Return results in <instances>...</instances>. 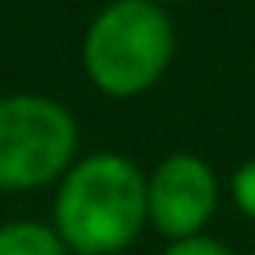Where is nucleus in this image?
<instances>
[{
	"mask_svg": "<svg viewBox=\"0 0 255 255\" xmlns=\"http://www.w3.org/2000/svg\"><path fill=\"white\" fill-rule=\"evenodd\" d=\"M146 225V173L128 154H87L56 184L53 229L72 255H120Z\"/></svg>",
	"mask_w": 255,
	"mask_h": 255,
	"instance_id": "1",
	"label": "nucleus"
},
{
	"mask_svg": "<svg viewBox=\"0 0 255 255\" xmlns=\"http://www.w3.org/2000/svg\"><path fill=\"white\" fill-rule=\"evenodd\" d=\"M173 56V19L150 0H109L83 34V72L98 94L117 102L154 90Z\"/></svg>",
	"mask_w": 255,
	"mask_h": 255,
	"instance_id": "2",
	"label": "nucleus"
},
{
	"mask_svg": "<svg viewBox=\"0 0 255 255\" xmlns=\"http://www.w3.org/2000/svg\"><path fill=\"white\" fill-rule=\"evenodd\" d=\"M79 154L72 109L45 94L0 98V191H38L60 184Z\"/></svg>",
	"mask_w": 255,
	"mask_h": 255,
	"instance_id": "3",
	"label": "nucleus"
},
{
	"mask_svg": "<svg viewBox=\"0 0 255 255\" xmlns=\"http://www.w3.org/2000/svg\"><path fill=\"white\" fill-rule=\"evenodd\" d=\"M222 203V184L207 158L199 154H169L146 173V214L150 229L165 244L203 237Z\"/></svg>",
	"mask_w": 255,
	"mask_h": 255,
	"instance_id": "4",
	"label": "nucleus"
},
{
	"mask_svg": "<svg viewBox=\"0 0 255 255\" xmlns=\"http://www.w3.org/2000/svg\"><path fill=\"white\" fill-rule=\"evenodd\" d=\"M0 255H72L53 222H34V218H19V222L0 225Z\"/></svg>",
	"mask_w": 255,
	"mask_h": 255,
	"instance_id": "5",
	"label": "nucleus"
},
{
	"mask_svg": "<svg viewBox=\"0 0 255 255\" xmlns=\"http://www.w3.org/2000/svg\"><path fill=\"white\" fill-rule=\"evenodd\" d=\"M229 199H233V207L255 225V158L240 161V165L233 169V176H229Z\"/></svg>",
	"mask_w": 255,
	"mask_h": 255,
	"instance_id": "6",
	"label": "nucleus"
},
{
	"mask_svg": "<svg viewBox=\"0 0 255 255\" xmlns=\"http://www.w3.org/2000/svg\"><path fill=\"white\" fill-rule=\"evenodd\" d=\"M161 255H237L225 240H214V237H188V240H173V244H165V252Z\"/></svg>",
	"mask_w": 255,
	"mask_h": 255,
	"instance_id": "7",
	"label": "nucleus"
},
{
	"mask_svg": "<svg viewBox=\"0 0 255 255\" xmlns=\"http://www.w3.org/2000/svg\"><path fill=\"white\" fill-rule=\"evenodd\" d=\"M150 4H161V8H169V4H180V0H150Z\"/></svg>",
	"mask_w": 255,
	"mask_h": 255,
	"instance_id": "8",
	"label": "nucleus"
},
{
	"mask_svg": "<svg viewBox=\"0 0 255 255\" xmlns=\"http://www.w3.org/2000/svg\"><path fill=\"white\" fill-rule=\"evenodd\" d=\"M252 255H255V233H252Z\"/></svg>",
	"mask_w": 255,
	"mask_h": 255,
	"instance_id": "9",
	"label": "nucleus"
}]
</instances>
